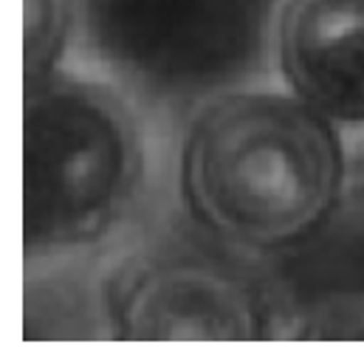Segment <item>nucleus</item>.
Listing matches in <instances>:
<instances>
[{"instance_id": "obj_1", "label": "nucleus", "mask_w": 364, "mask_h": 364, "mask_svg": "<svg viewBox=\"0 0 364 364\" xmlns=\"http://www.w3.org/2000/svg\"><path fill=\"white\" fill-rule=\"evenodd\" d=\"M183 192L192 212L232 243H299L345 192L342 136L299 96H220L183 144Z\"/></svg>"}, {"instance_id": "obj_2", "label": "nucleus", "mask_w": 364, "mask_h": 364, "mask_svg": "<svg viewBox=\"0 0 364 364\" xmlns=\"http://www.w3.org/2000/svg\"><path fill=\"white\" fill-rule=\"evenodd\" d=\"M139 178V127L119 93L57 71L26 82V255L99 240L130 206Z\"/></svg>"}, {"instance_id": "obj_3", "label": "nucleus", "mask_w": 364, "mask_h": 364, "mask_svg": "<svg viewBox=\"0 0 364 364\" xmlns=\"http://www.w3.org/2000/svg\"><path fill=\"white\" fill-rule=\"evenodd\" d=\"M122 339L243 342L263 336V308L235 274L189 255H161L122 274L113 291Z\"/></svg>"}, {"instance_id": "obj_4", "label": "nucleus", "mask_w": 364, "mask_h": 364, "mask_svg": "<svg viewBox=\"0 0 364 364\" xmlns=\"http://www.w3.org/2000/svg\"><path fill=\"white\" fill-rule=\"evenodd\" d=\"M277 60L308 107L331 122H364V0H285Z\"/></svg>"}, {"instance_id": "obj_5", "label": "nucleus", "mask_w": 364, "mask_h": 364, "mask_svg": "<svg viewBox=\"0 0 364 364\" xmlns=\"http://www.w3.org/2000/svg\"><path fill=\"white\" fill-rule=\"evenodd\" d=\"M74 23V0H26V82L57 71Z\"/></svg>"}, {"instance_id": "obj_6", "label": "nucleus", "mask_w": 364, "mask_h": 364, "mask_svg": "<svg viewBox=\"0 0 364 364\" xmlns=\"http://www.w3.org/2000/svg\"><path fill=\"white\" fill-rule=\"evenodd\" d=\"M345 150V189L350 195H364V122L348 124L342 136Z\"/></svg>"}]
</instances>
